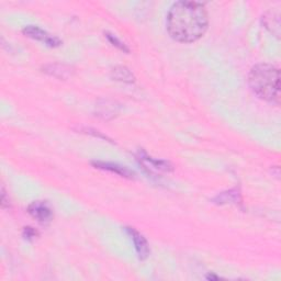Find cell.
Wrapping results in <instances>:
<instances>
[{"label": "cell", "mask_w": 281, "mask_h": 281, "mask_svg": "<svg viewBox=\"0 0 281 281\" xmlns=\"http://www.w3.org/2000/svg\"><path fill=\"white\" fill-rule=\"evenodd\" d=\"M43 72L49 74L50 76H53L60 79H66L74 73L73 68L71 66H67L64 64H50L45 65L43 67Z\"/></svg>", "instance_id": "cell-6"}, {"label": "cell", "mask_w": 281, "mask_h": 281, "mask_svg": "<svg viewBox=\"0 0 281 281\" xmlns=\"http://www.w3.org/2000/svg\"><path fill=\"white\" fill-rule=\"evenodd\" d=\"M98 116L103 119H110L113 118L118 113V107L114 103H110L109 101H105L103 105H99Z\"/></svg>", "instance_id": "cell-9"}, {"label": "cell", "mask_w": 281, "mask_h": 281, "mask_svg": "<svg viewBox=\"0 0 281 281\" xmlns=\"http://www.w3.org/2000/svg\"><path fill=\"white\" fill-rule=\"evenodd\" d=\"M111 76L116 80L123 83H134L135 77L129 68L124 66H117L111 71Z\"/></svg>", "instance_id": "cell-8"}, {"label": "cell", "mask_w": 281, "mask_h": 281, "mask_svg": "<svg viewBox=\"0 0 281 281\" xmlns=\"http://www.w3.org/2000/svg\"><path fill=\"white\" fill-rule=\"evenodd\" d=\"M107 38H108L109 41H110L113 45H116V47H117L118 49L121 50V51H124V52H129V51H130V50L127 48V45H125L124 43H122L121 41H120V40H119L118 38L112 36V34L107 33Z\"/></svg>", "instance_id": "cell-11"}, {"label": "cell", "mask_w": 281, "mask_h": 281, "mask_svg": "<svg viewBox=\"0 0 281 281\" xmlns=\"http://www.w3.org/2000/svg\"><path fill=\"white\" fill-rule=\"evenodd\" d=\"M208 26V13L200 3L177 2L168 10L167 30L177 42H196L202 38Z\"/></svg>", "instance_id": "cell-1"}, {"label": "cell", "mask_w": 281, "mask_h": 281, "mask_svg": "<svg viewBox=\"0 0 281 281\" xmlns=\"http://www.w3.org/2000/svg\"><path fill=\"white\" fill-rule=\"evenodd\" d=\"M25 233H26V236H27L28 238L34 237V236H36V234H37L36 231L32 230V227H26V228H25Z\"/></svg>", "instance_id": "cell-12"}, {"label": "cell", "mask_w": 281, "mask_h": 281, "mask_svg": "<svg viewBox=\"0 0 281 281\" xmlns=\"http://www.w3.org/2000/svg\"><path fill=\"white\" fill-rule=\"evenodd\" d=\"M251 90L260 99L279 105L280 102V71L270 64H258L248 74Z\"/></svg>", "instance_id": "cell-2"}, {"label": "cell", "mask_w": 281, "mask_h": 281, "mask_svg": "<svg viewBox=\"0 0 281 281\" xmlns=\"http://www.w3.org/2000/svg\"><path fill=\"white\" fill-rule=\"evenodd\" d=\"M125 231H127L132 240H133L137 256H139V258L142 260L145 259L148 254H150V246H148L145 237L136 230H134L133 227H125Z\"/></svg>", "instance_id": "cell-5"}, {"label": "cell", "mask_w": 281, "mask_h": 281, "mask_svg": "<svg viewBox=\"0 0 281 281\" xmlns=\"http://www.w3.org/2000/svg\"><path fill=\"white\" fill-rule=\"evenodd\" d=\"M206 278H208V279H219V277H215V276H208Z\"/></svg>", "instance_id": "cell-13"}, {"label": "cell", "mask_w": 281, "mask_h": 281, "mask_svg": "<svg viewBox=\"0 0 281 281\" xmlns=\"http://www.w3.org/2000/svg\"><path fill=\"white\" fill-rule=\"evenodd\" d=\"M24 33L29 38L38 40V41L43 42V43H45L47 45H49V47H52V48L60 47V45L62 44V41L59 38L52 36V34L48 33L47 31L42 30V29H40L39 27L28 26L24 29Z\"/></svg>", "instance_id": "cell-3"}, {"label": "cell", "mask_w": 281, "mask_h": 281, "mask_svg": "<svg viewBox=\"0 0 281 281\" xmlns=\"http://www.w3.org/2000/svg\"><path fill=\"white\" fill-rule=\"evenodd\" d=\"M28 211L40 223L50 222L53 217V211H52L51 206L44 201H36L31 203L29 205Z\"/></svg>", "instance_id": "cell-4"}, {"label": "cell", "mask_w": 281, "mask_h": 281, "mask_svg": "<svg viewBox=\"0 0 281 281\" xmlns=\"http://www.w3.org/2000/svg\"><path fill=\"white\" fill-rule=\"evenodd\" d=\"M97 168L100 169H105L108 171H111V173H116L121 175L123 177H129V178H132L133 177V171L129 170L127 167H122V166H119L117 164H112V163H105V162H95L93 163Z\"/></svg>", "instance_id": "cell-7"}, {"label": "cell", "mask_w": 281, "mask_h": 281, "mask_svg": "<svg viewBox=\"0 0 281 281\" xmlns=\"http://www.w3.org/2000/svg\"><path fill=\"white\" fill-rule=\"evenodd\" d=\"M237 196H238V192L236 190H230L227 192H223L219 194V196L214 199V201H216L217 203H224L227 202V200L236 199Z\"/></svg>", "instance_id": "cell-10"}]
</instances>
